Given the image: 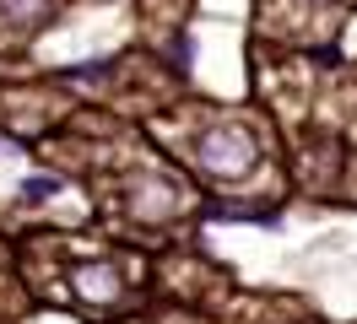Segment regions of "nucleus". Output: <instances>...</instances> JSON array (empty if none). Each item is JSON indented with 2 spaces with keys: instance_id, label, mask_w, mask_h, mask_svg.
I'll return each instance as SVG.
<instances>
[{
  "instance_id": "1",
  "label": "nucleus",
  "mask_w": 357,
  "mask_h": 324,
  "mask_svg": "<svg viewBox=\"0 0 357 324\" xmlns=\"http://www.w3.org/2000/svg\"><path fill=\"white\" fill-rule=\"evenodd\" d=\"M195 157H201V168H211L217 178H233V173H244L249 162H255V141L233 125H211L201 141H195Z\"/></svg>"
},
{
  "instance_id": "2",
  "label": "nucleus",
  "mask_w": 357,
  "mask_h": 324,
  "mask_svg": "<svg viewBox=\"0 0 357 324\" xmlns=\"http://www.w3.org/2000/svg\"><path fill=\"white\" fill-rule=\"evenodd\" d=\"M70 286H76L82 298L103 302V298L119 292V270H114V265H76V270H70Z\"/></svg>"
}]
</instances>
